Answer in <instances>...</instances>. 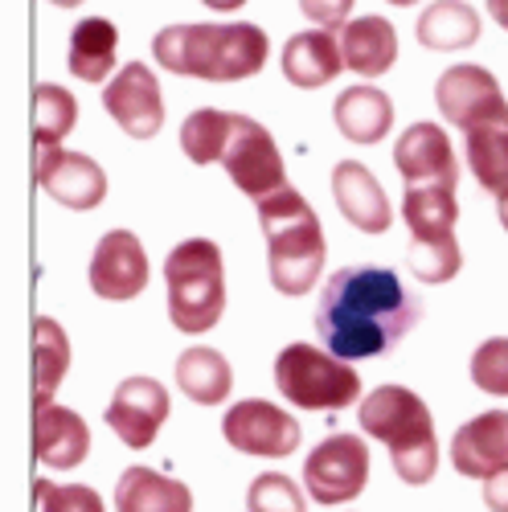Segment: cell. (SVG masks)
Masks as SVG:
<instances>
[{"mask_svg": "<svg viewBox=\"0 0 508 512\" xmlns=\"http://www.w3.org/2000/svg\"><path fill=\"white\" fill-rule=\"evenodd\" d=\"M283 78L300 91H320L345 70V54H341V37L328 29H304L287 37L283 46Z\"/></svg>", "mask_w": 508, "mask_h": 512, "instance_id": "19", "label": "cell"}, {"mask_svg": "<svg viewBox=\"0 0 508 512\" xmlns=\"http://www.w3.org/2000/svg\"><path fill=\"white\" fill-rule=\"evenodd\" d=\"M205 9H214V13H234V9H242L246 0H201Z\"/></svg>", "mask_w": 508, "mask_h": 512, "instance_id": "38", "label": "cell"}, {"mask_svg": "<svg viewBox=\"0 0 508 512\" xmlns=\"http://www.w3.org/2000/svg\"><path fill=\"white\" fill-rule=\"evenodd\" d=\"M418 316H422L418 300L390 267L353 263L332 271L328 283L320 287L316 332L328 353L345 361H365L394 349L418 324Z\"/></svg>", "mask_w": 508, "mask_h": 512, "instance_id": "1", "label": "cell"}, {"mask_svg": "<svg viewBox=\"0 0 508 512\" xmlns=\"http://www.w3.org/2000/svg\"><path fill=\"white\" fill-rule=\"evenodd\" d=\"M394 164H398L406 189H431V185L455 189V181H459L451 136L439 123H410L394 144Z\"/></svg>", "mask_w": 508, "mask_h": 512, "instance_id": "15", "label": "cell"}, {"mask_svg": "<svg viewBox=\"0 0 508 512\" xmlns=\"http://www.w3.org/2000/svg\"><path fill=\"white\" fill-rule=\"evenodd\" d=\"M341 54H345V70L361 78H381L398 62V29L373 13L357 17L341 29Z\"/></svg>", "mask_w": 508, "mask_h": 512, "instance_id": "20", "label": "cell"}, {"mask_svg": "<svg viewBox=\"0 0 508 512\" xmlns=\"http://www.w3.org/2000/svg\"><path fill=\"white\" fill-rule=\"evenodd\" d=\"M390 5H398V9H406V5H418V0H390Z\"/></svg>", "mask_w": 508, "mask_h": 512, "instance_id": "41", "label": "cell"}, {"mask_svg": "<svg viewBox=\"0 0 508 512\" xmlns=\"http://www.w3.org/2000/svg\"><path fill=\"white\" fill-rule=\"evenodd\" d=\"M91 291L99 300L123 304V300H136V295L148 287V254L144 242L132 230H107L91 254Z\"/></svg>", "mask_w": 508, "mask_h": 512, "instance_id": "13", "label": "cell"}, {"mask_svg": "<svg viewBox=\"0 0 508 512\" xmlns=\"http://www.w3.org/2000/svg\"><path fill=\"white\" fill-rule=\"evenodd\" d=\"M103 107L119 123L123 136L152 140L164 127V91H160L156 70L144 62H127L103 87Z\"/></svg>", "mask_w": 508, "mask_h": 512, "instance_id": "11", "label": "cell"}, {"mask_svg": "<svg viewBox=\"0 0 508 512\" xmlns=\"http://www.w3.org/2000/svg\"><path fill=\"white\" fill-rule=\"evenodd\" d=\"M152 54L168 74L201 82H242L267 66L271 41L250 21L164 25L152 37Z\"/></svg>", "mask_w": 508, "mask_h": 512, "instance_id": "2", "label": "cell"}, {"mask_svg": "<svg viewBox=\"0 0 508 512\" xmlns=\"http://www.w3.org/2000/svg\"><path fill=\"white\" fill-rule=\"evenodd\" d=\"M168 410H173V402H168V390L156 377H123L107 402L103 422L119 435L123 447L144 451L156 443L160 426L168 422Z\"/></svg>", "mask_w": 508, "mask_h": 512, "instance_id": "12", "label": "cell"}, {"mask_svg": "<svg viewBox=\"0 0 508 512\" xmlns=\"http://www.w3.org/2000/svg\"><path fill=\"white\" fill-rule=\"evenodd\" d=\"M164 287H168V320L185 336H201L218 328L226 312V263L218 242L185 238L164 259Z\"/></svg>", "mask_w": 508, "mask_h": 512, "instance_id": "5", "label": "cell"}, {"mask_svg": "<svg viewBox=\"0 0 508 512\" xmlns=\"http://www.w3.org/2000/svg\"><path fill=\"white\" fill-rule=\"evenodd\" d=\"M230 119L234 111H218V107H197L185 123H181V148L193 164H218L226 136H230Z\"/></svg>", "mask_w": 508, "mask_h": 512, "instance_id": "30", "label": "cell"}, {"mask_svg": "<svg viewBox=\"0 0 508 512\" xmlns=\"http://www.w3.org/2000/svg\"><path fill=\"white\" fill-rule=\"evenodd\" d=\"M177 386L197 406H222L234 386V369L218 349L193 345L177 357Z\"/></svg>", "mask_w": 508, "mask_h": 512, "instance_id": "26", "label": "cell"}, {"mask_svg": "<svg viewBox=\"0 0 508 512\" xmlns=\"http://www.w3.org/2000/svg\"><path fill=\"white\" fill-rule=\"evenodd\" d=\"M435 103H439L443 119L455 123L463 136L480 132V127L508 123V99L500 91L496 74L476 62H459V66L443 70L435 82Z\"/></svg>", "mask_w": 508, "mask_h": 512, "instance_id": "8", "label": "cell"}, {"mask_svg": "<svg viewBox=\"0 0 508 512\" xmlns=\"http://www.w3.org/2000/svg\"><path fill=\"white\" fill-rule=\"evenodd\" d=\"M246 512H308V496L295 488L291 476L267 472L250 484L246 492Z\"/></svg>", "mask_w": 508, "mask_h": 512, "instance_id": "32", "label": "cell"}, {"mask_svg": "<svg viewBox=\"0 0 508 512\" xmlns=\"http://www.w3.org/2000/svg\"><path fill=\"white\" fill-rule=\"evenodd\" d=\"M472 381L484 394L508 398V336H492L472 353Z\"/></svg>", "mask_w": 508, "mask_h": 512, "instance_id": "34", "label": "cell"}, {"mask_svg": "<svg viewBox=\"0 0 508 512\" xmlns=\"http://www.w3.org/2000/svg\"><path fill=\"white\" fill-rule=\"evenodd\" d=\"M369 484V447L361 435H328L304 459V488L316 504H349Z\"/></svg>", "mask_w": 508, "mask_h": 512, "instance_id": "9", "label": "cell"}, {"mask_svg": "<svg viewBox=\"0 0 508 512\" xmlns=\"http://www.w3.org/2000/svg\"><path fill=\"white\" fill-rule=\"evenodd\" d=\"M119 58V29L107 17H87L70 33V74L78 82H107Z\"/></svg>", "mask_w": 508, "mask_h": 512, "instance_id": "24", "label": "cell"}, {"mask_svg": "<svg viewBox=\"0 0 508 512\" xmlns=\"http://www.w3.org/2000/svg\"><path fill=\"white\" fill-rule=\"evenodd\" d=\"M230 181L254 197V205H259L263 197L287 189V164H283V152L275 144V136L267 132V127L259 119L250 115H238L230 119V136H226V148H222V160H218Z\"/></svg>", "mask_w": 508, "mask_h": 512, "instance_id": "7", "label": "cell"}, {"mask_svg": "<svg viewBox=\"0 0 508 512\" xmlns=\"http://www.w3.org/2000/svg\"><path fill=\"white\" fill-rule=\"evenodd\" d=\"M222 435L242 455H263V459H287L300 447L304 431L295 414H287L275 402L263 398H242L222 414Z\"/></svg>", "mask_w": 508, "mask_h": 512, "instance_id": "10", "label": "cell"}, {"mask_svg": "<svg viewBox=\"0 0 508 512\" xmlns=\"http://www.w3.org/2000/svg\"><path fill=\"white\" fill-rule=\"evenodd\" d=\"M488 13L500 29H508V0H488Z\"/></svg>", "mask_w": 508, "mask_h": 512, "instance_id": "37", "label": "cell"}, {"mask_svg": "<svg viewBox=\"0 0 508 512\" xmlns=\"http://www.w3.org/2000/svg\"><path fill=\"white\" fill-rule=\"evenodd\" d=\"M115 512H193V492L156 467H127L115 484Z\"/></svg>", "mask_w": 508, "mask_h": 512, "instance_id": "21", "label": "cell"}, {"mask_svg": "<svg viewBox=\"0 0 508 512\" xmlns=\"http://www.w3.org/2000/svg\"><path fill=\"white\" fill-rule=\"evenodd\" d=\"M33 443L37 459L50 472H74L91 455V426L70 406H33Z\"/></svg>", "mask_w": 508, "mask_h": 512, "instance_id": "17", "label": "cell"}, {"mask_svg": "<svg viewBox=\"0 0 508 512\" xmlns=\"http://www.w3.org/2000/svg\"><path fill=\"white\" fill-rule=\"evenodd\" d=\"M259 226L267 238V267L279 295H308L324 275V230L316 209L291 185L259 201Z\"/></svg>", "mask_w": 508, "mask_h": 512, "instance_id": "4", "label": "cell"}, {"mask_svg": "<svg viewBox=\"0 0 508 512\" xmlns=\"http://www.w3.org/2000/svg\"><path fill=\"white\" fill-rule=\"evenodd\" d=\"M468 168L492 197L508 193V123L468 132Z\"/></svg>", "mask_w": 508, "mask_h": 512, "instance_id": "29", "label": "cell"}, {"mask_svg": "<svg viewBox=\"0 0 508 512\" xmlns=\"http://www.w3.org/2000/svg\"><path fill=\"white\" fill-rule=\"evenodd\" d=\"M484 504H488L492 512H508V472L484 480Z\"/></svg>", "mask_w": 508, "mask_h": 512, "instance_id": "36", "label": "cell"}, {"mask_svg": "<svg viewBox=\"0 0 508 512\" xmlns=\"http://www.w3.org/2000/svg\"><path fill=\"white\" fill-rule=\"evenodd\" d=\"M451 463L463 480H492L508 472V410L468 418L451 439Z\"/></svg>", "mask_w": 508, "mask_h": 512, "instance_id": "16", "label": "cell"}, {"mask_svg": "<svg viewBox=\"0 0 508 512\" xmlns=\"http://www.w3.org/2000/svg\"><path fill=\"white\" fill-rule=\"evenodd\" d=\"M37 512H107L103 496L87 484H54V480H37L33 484Z\"/></svg>", "mask_w": 508, "mask_h": 512, "instance_id": "33", "label": "cell"}, {"mask_svg": "<svg viewBox=\"0 0 508 512\" xmlns=\"http://www.w3.org/2000/svg\"><path fill=\"white\" fill-rule=\"evenodd\" d=\"M332 197L349 218V226H357L361 234H386L394 222L386 189L377 185V177L361 160H341L332 168Z\"/></svg>", "mask_w": 508, "mask_h": 512, "instance_id": "18", "label": "cell"}, {"mask_svg": "<svg viewBox=\"0 0 508 512\" xmlns=\"http://www.w3.org/2000/svg\"><path fill=\"white\" fill-rule=\"evenodd\" d=\"M332 119L353 144H381L394 127V103L381 87H349L336 95Z\"/></svg>", "mask_w": 508, "mask_h": 512, "instance_id": "22", "label": "cell"}, {"mask_svg": "<svg viewBox=\"0 0 508 512\" xmlns=\"http://www.w3.org/2000/svg\"><path fill=\"white\" fill-rule=\"evenodd\" d=\"M50 5H58V9H78L82 0H50Z\"/></svg>", "mask_w": 508, "mask_h": 512, "instance_id": "40", "label": "cell"}, {"mask_svg": "<svg viewBox=\"0 0 508 512\" xmlns=\"http://www.w3.org/2000/svg\"><path fill=\"white\" fill-rule=\"evenodd\" d=\"M78 123V99L58 87V82H41L33 91V144L37 152H50V148H62L66 136L74 132Z\"/></svg>", "mask_w": 508, "mask_h": 512, "instance_id": "28", "label": "cell"}, {"mask_svg": "<svg viewBox=\"0 0 508 512\" xmlns=\"http://www.w3.org/2000/svg\"><path fill=\"white\" fill-rule=\"evenodd\" d=\"M33 369H37V394L33 406H50L62 377L70 369V336L54 316L33 320Z\"/></svg>", "mask_w": 508, "mask_h": 512, "instance_id": "27", "label": "cell"}, {"mask_svg": "<svg viewBox=\"0 0 508 512\" xmlns=\"http://www.w3.org/2000/svg\"><path fill=\"white\" fill-rule=\"evenodd\" d=\"M353 5H357V0H300L304 17L316 21V29H328V33H336V29L349 25Z\"/></svg>", "mask_w": 508, "mask_h": 512, "instance_id": "35", "label": "cell"}, {"mask_svg": "<svg viewBox=\"0 0 508 512\" xmlns=\"http://www.w3.org/2000/svg\"><path fill=\"white\" fill-rule=\"evenodd\" d=\"M37 185L46 189V197H54L58 205L74 213L99 209L107 197V173L99 168V160H91L87 152H70V148L37 152Z\"/></svg>", "mask_w": 508, "mask_h": 512, "instance_id": "14", "label": "cell"}, {"mask_svg": "<svg viewBox=\"0 0 508 512\" xmlns=\"http://www.w3.org/2000/svg\"><path fill=\"white\" fill-rule=\"evenodd\" d=\"M275 386L295 410H349L361 402V373L345 357L304 340L275 357Z\"/></svg>", "mask_w": 508, "mask_h": 512, "instance_id": "6", "label": "cell"}, {"mask_svg": "<svg viewBox=\"0 0 508 512\" xmlns=\"http://www.w3.org/2000/svg\"><path fill=\"white\" fill-rule=\"evenodd\" d=\"M406 263L414 271L418 283H427V287H439V283H451L463 267V250L459 242H410L406 250Z\"/></svg>", "mask_w": 508, "mask_h": 512, "instance_id": "31", "label": "cell"}, {"mask_svg": "<svg viewBox=\"0 0 508 512\" xmlns=\"http://www.w3.org/2000/svg\"><path fill=\"white\" fill-rule=\"evenodd\" d=\"M402 218L410 226V242H451L459 222V197L451 185L406 189Z\"/></svg>", "mask_w": 508, "mask_h": 512, "instance_id": "25", "label": "cell"}, {"mask_svg": "<svg viewBox=\"0 0 508 512\" xmlns=\"http://www.w3.org/2000/svg\"><path fill=\"white\" fill-rule=\"evenodd\" d=\"M414 37H418V46H427L435 54L468 50L480 41V13L468 0H435V5H427V13L418 17Z\"/></svg>", "mask_w": 508, "mask_h": 512, "instance_id": "23", "label": "cell"}, {"mask_svg": "<svg viewBox=\"0 0 508 512\" xmlns=\"http://www.w3.org/2000/svg\"><path fill=\"white\" fill-rule=\"evenodd\" d=\"M496 218H500V226H504V234H508V193L496 197Z\"/></svg>", "mask_w": 508, "mask_h": 512, "instance_id": "39", "label": "cell"}, {"mask_svg": "<svg viewBox=\"0 0 508 512\" xmlns=\"http://www.w3.org/2000/svg\"><path fill=\"white\" fill-rule=\"evenodd\" d=\"M361 431L377 443H386L390 463L402 484L422 488L439 472V435L431 406L406 386H377L361 398L357 410Z\"/></svg>", "mask_w": 508, "mask_h": 512, "instance_id": "3", "label": "cell"}]
</instances>
